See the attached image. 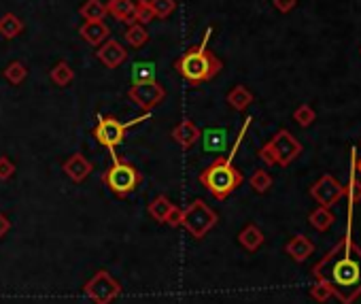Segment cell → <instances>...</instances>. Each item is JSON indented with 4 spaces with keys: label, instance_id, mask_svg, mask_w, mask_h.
Returning a JSON list of instances; mask_svg holds the SVG:
<instances>
[{
    "label": "cell",
    "instance_id": "obj_1",
    "mask_svg": "<svg viewBox=\"0 0 361 304\" xmlns=\"http://www.w3.org/2000/svg\"><path fill=\"white\" fill-rule=\"evenodd\" d=\"M315 281L325 283L342 304L361 296V247L344 236L313 266Z\"/></svg>",
    "mask_w": 361,
    "mask_h": 304
},
{
    "label": "cell",
    "instance_id": "obj_2",
    "mask_svg": "<svg viewBox=\"0 0 361 304\" xmlns=\"http://www.w3.org/2000/svg\"><path fill=\"white\" fill-rule=\"evenodd\" d=\"M249 126H251V117L244 122V126H242V130H240V134H238V138H236V143H234V147H232L230 154H228V156L215 158L209 166H206V168L200 173V177H198V181H200L206 189H209V194H211L215 200H226V198L232 196V194L242 185V181H244L242 173L232 164V160H234V156H236V149H238V145H240L244 132L249 130Z\"/></svg>",
    "mask_w": 361,
    "mask_h": 304
},
{
    "label": "cell",
    "instance_id": "obj_3",
    "mask_svg": "<svg viewBox=\"0 0 361 304\" xmlns=\"http://www.w3.org/2000/svg\"><path fill=\"white\" fill-rule=\"evenodd\" d=\"M211 34H213V30L209 28V30L204 32V38L200 41V45L189 47L183 56H179L175 60V71L189 85H200V83L211 81L223 68V62L209 49Z\"/></svg>",
    "mask_w": 361,
    "mask_h": 304
},
{
    "label": "cell",
    "instance_id": "obj_4",
    "mask_svg": "<svg viewBox=\"0 0 361 304\" xmlns=\"http://www.w3.org/2000/svg\"><path fill=\"white\" fill-rule=\"evenodd\" d=\"M302 154V143L289 132L279 130L262 149H260V160L266 166H289L293 160H297Z\"/></svg>",
    "mask_w": 361,
    "mask_h": 304
},
{
    "label": "cell",
    "instance_id": "obj_5",
    "mask_svg": "<svg viewBox=\"0 0 361 304\" xmlns=\"http://www.w3.org/2000/svg\"><path fill=\"white\" fill-rule=\"evenodd\" d=\"M111 156H113V164L102 173V183H105L115 196L126 198L134 189H138V185L142 183V175L134 164L121 160L115 151H111Z\"/></svg>",
    "mask_w": 361,
    "mask_h": 304
},
{
    "label": "cell",
    "instance_id": "obj_6",
    "mask_svg": "<svg viewBox=\"0 0 361 304\" xmlns=\"http://www.w3.org/2000/svg\"><path fill=\"white\" fill-rule=\"evenodd\" d=\"M145 120H149V113H145L142 117H136L132 122H119L113 115H98V124H96L91 134L98 140V145L107 147L109 151H115L124 143L128 130L136 124H142Z\"/></svg>",
    "mask_w": 361,
    "mask_h": 304
},
{
    "label": "cell",
    "instance_id": "obj_7",
    "mask_svg": "<svg viewBox=\"0 0 361 304\" xmlns=\"http://www.w3.org/2000/svg\"><path fill=\"white\" fill-rule=\"evenodd\" d=\"M217 213L202 198H196L187 209H183V226L196 240H202L217 226Z\"/></svg>",
    "mask_w": 361,
    "mask_h": 304
},
{
    "label": "cell",
    "instance_id": "obj_8",
    "mask_svg": "<svg viewBox=\"0 0 361 304\" xmlns=\"http://www.w3.org/2000/svg\"><path fill=\"white\" fill-rule=\"evenodd\" d=\"M83 294L94 304H111L121 296V283L105 268L94 273V277L83 285Z\"/></svg>",
    "mask_w": 361,
    "mask_h": 304
},
{
    "label": "cell",
    "instance_id": "obj_9",
    "mask_svg": "<svg viewBox=\"0 0 361 304\" xmlns=\"http://www.w3.org/2000/svg\"><path fill=\"white\" fill-rule=\"evenodd\" d=\"M128 98L132 103L145 111V113H151L158 105L164 103L166 98V89L160 81L156 79H149V81H140V83H132L130 89H128Z\"/></svg>",
    "mask_w": 361,
    "mask_h": 304
},
{
    "label": "cell",
    "instance_id": "obj_10",
    "mask_svg": "<svg viewBox=\"0 0 361 304\" xmlns=\"http://www.w3.org/2000/svg\"><path fill=\"white\" fill-rule=\"evenodd\" d=\"M311 196L317 200L319 207L330 209V207L338 205V202L346 196V187H344L338 179H334L332 175H323V177L311 187Z\"/></svg>",
    "mask_w": 361,
    "mask_h": 304
},
{
    "label": "cell",
    "instance_id": "obj_11",
    "mask_svg": "<svg viewBox=\"0 0 361 304\" xmlns=\"http://www.w3.org/2000/svg\"><path fill=\"white\" fill-rule=\"evenodd\" d=\"M96 58H98L100 64H105L107 68H119L128 60V52H126V47L119 41L107 38L96 49Z\"/></svg>",
    "mask_w": 361,
    "mask_h": 304
},
{
    "label": "cell",
    "instance_id": "obj_12",
    "mask_svg": "<svg viewBox=\"0 0 361 304\" xmlns=\"http://www.w3.org/2000/svg\"><path fill=\"white\" fill-rule=\"evenodd\" d=\"M140 0H107V15H111L119 24H134L136 22V5Z\"/></svg>",
    "mask_w": 361,
    "mask_h": 304
},
{
    "label": "cell",
    "instance_id": "obj_13",
    "mask_svg": "<svg viewBox=\"0 0 361 304\" xmlns=\"http://www.w3.org/2000/svg\"><path fill=\"white\" fill-rule=\"evenodd\" d=\"M172 140L183 149L189 151L198 140H200V128L191 122V120H181L172 130H170Z\"/></svg>",
    "mask_w": 361,
    "mask_h": 304
},
{
    "label": "cell",
    "instance_id": "obj_14",
    "mask_svg": "<svg viewBox=\"0 0 361 304\" xmlns=\"http://www.w3.org/2000/svg\"><path fill=\"white\" fill-rule=\"evenodd\" d=\"M62 171H64V175H66L71 181L83 183V181L91 175L94 164H91L83 154H73V156L62 164Z\"/></svg>",
    "mask_w": 361,
    "mask_h": 304
},
{
    "label": "cell",
    "instance_id": "obj_15",
    "mask_svg": "<svg viewBox=\"0 0 361 304\" xmlns=\"http://www.w3.org/2000/svg\"><path fill=\"white\" fill-rule=\"evenodd\" d=\"M313 251H315L313 240L308 238V236H304V234L291 236L289 243L285 245V253H287V256H289L293 262H297V264H300V262H306L308 258H311Z\"/></svg>",
    "mask_w": 361,
    "mask_h": 304
},
{
    "label": "cell",
    "instance_id": "obj_16",
    "mask_svg": "<svg viewBox=\"0 0 361 304\" xmlns=\"http://www.w3.org/2000/svg\"><path fill=\"white\" fill-rule=\"evenodd\" d=\"M79 34L81 38L91 45V47H100L107 38H111V28L105 24V22H85L81 28H79Z\"/></svg>",
    "mask_w": 361,
    "mask_h": 304
},
{
    "label": "cell",
    "instance_id": "obj_17",
    "mask_svg": "<svg viewBox=\"0 0 361 304\" xmlns=\"http://www.w3.org/2000/svg\"><path fill=\"white\" fill-rule=\"evenodd\" d=\"M202 138V147L209 154H221V151L228 147V130L226 128H209L200 132Z\"/></svg>",
    "mask_w": 361,
    "mask_h": 304
},
{
    "label": "cell",
    "instance_id": "obj_18",
    "mask_svg": "<svg viewBox=\"0 0 361 304\" xmlns=\"http://www.w3.org/2000/svg\"><path fill=\"white\" fill-rule=\"evenodd\" d=\"M226 103L230 105V109L244 113L253 105V92L246 85H234L226 96Z\"/></svg>",
    "mask_w": 361,
    "mask_h": 304
},
{
    "label": "cell",
    "instance_id": "obj_19",
    "mask_svg": "<svg viewBox=\"0 0 361 304\" xmlns=\"http://www.w3.org/2000/svg\"><path fill=\"white\" fill-rule=\"evenodd\" d=\"M264 240H266V236H264V232L257 228L255 224H246L240 232H238V243H240V247L242 249H246V251H257L262 245H264Z\"/></svg>",
    "mask_w": 361,
    "mask_h": 304
},
{
    "label": "cell",
    "instance_id": "obj_20",
    "mask_svg": "<svg viewBox=\"0 0 361 304\" xmlns=\"http://www.w3.org/2000/svg\"><path fill=\"white\" fill-rule=\"evenodd\" d=\"M172 202L162 194V196H156L153 198L149 205H147V213H149V217H153L158 224H166V217H168V213L172 211Z\"/></svg>",
    "mask_w": 361,
    "mask_h": 304
},
{
    "label": "cell",
    "instance_id": "obj_21",
    "mask_svg": "<svg viewBox=\"0 0 361 304\" xmlns=\"http://www.w3.org/2000/svg\"><path fill=\"white\" fill-rule=\"evenodd\" d=\"M24 22L22 17H17L15 13H5L0 15V36L11 41V38H17L22 32H24Z\"/></svg>",
    "mask_w": 361,
    "mask_h": 304
},
{
    "label": "cell",
    "instance_id": "obj_22",
    "mask_svg": "<svg viewBox=\"0 0 361 304\" xmlns=\"http://www.w3.org/2000/svg\"><path fill=\"white\" fill-rule=\"evenodd\" d=\"M79 15L83 17V22H105L107 7L102 0H85L79 7Z\"/></svg>",
    "mask_w": 361,
    "mask_h": 304
},
{
    "label": "cell",
    "instance_id": "obj_23",
    "mask_svg": "<svg viewBox=\"0 0 361 304\" xmlns=\"http://www.w3.org/2000/svg\"><path fill=\"white\" fill-rule=\"evenodd\" d=\"M49 79L54 81V85H58V87H68L75 81V71L66 60H60L54 68L49 71Z\"/></svg>",
    "mask_w": 361,
    "mask_h": 304
},
{
    "label": "cell",
    "instance_id": "obj_24",
    "mask_svg": "<svg viewBox=\"0 0 361 304\" xmlns=\"http://www.w3.org/2000/svg\"><path fill=\"white\" fill-rule=\"evenodd\" d=\"M124 38H126V43H128L132 49H140V47H145V45L149 43V30H147L142 24L134 22V24H130V26L126 28Z\"/></svg>",
    "mask_w": 361,
    "mask_h": 304
},
{
    "label": "cell",
    "instance_id": "obj_25",
    "mask_svg": "<svg viewBox=\"0 0 361 304\" xmlns=\"http://www.w3.org/2000/svg\"><path fill=\"white\" fill-rule=\"evenodd\" d=\"M334 222H336V217L325 207H317L311 215H308V224H311L317 232H327L334 226Z\"/></svg>",
    "mask_w": 361,
    "mask_h": 304
},
{
    "label": "cell",
    "instance_id": "obj_26",
    "mask_svg": "<svg viewBox=\"0 0 361 304\" xmlns=\"http://www.w3.org/2000/svg\"><path fill=\"white\" fill-rule=\"evenodd\" d=\"M147 5L156 20H168L177 11V0H147Z\"/></svg>",
    "mask_w": 361,
    "mask_h": 304
},
{
    "label": "cell",
    "instance_id": "obj_27",
    "mask_svg": "<svg viewBox=\"0 0 361 304\" xmlns=\"http://www.w3.org/2000/svg\"><path fill=\"white\" fill-rule=\"evenodd\" d=\"M3 77H5L11 85H22V83L26 81V77H28V68H26L24 62L13 60V62H9L7 68L3 71Z\"/></svg>",
    "mask_w": 361,
    "mask_h": 304
},
{
    "label": "cell",
    "instance_id": "obj_28",
    "mask_svg": "<svg viewBox=\"0 0 361 304\" xmlns=\"http://www.w3.org/2000/svg\"><path fill=\"white\" fill-rule=\"evenodd\" d=\"M249 183H251L253 191H257V194H266V191L272 187V177H270V173H268V171L257 168V171L251 175Z\"/></svg>",
    "mask_w": 361,
    "mask_h": 304
},
{
    "label": "cell",
    "instance_id": "obj_29",
    "mask_svg": "<svg viewBox=\"0 0 361 304\" xmlns=\"http://www.w3.org/2000/svg\"><path fill=\"white\" fill-rule=\"evenodd\" d=\"M130 75H132V83L156 79V64H153V62H136V64H132Z\"/></svg>",
    "mask_w": 361,
    "mask_h": 304
},
{
    "label": "cell",
    "instance_id": "obj_30",
    "mask_svg": "<svg viewBox=\"0 0 361 304\" xmlns=\"http://www.w3.org/2000/svg\"><path fill=\"white\" fill-rule=\"evenodd\" d=\"M293 120L302 126V128H308V126H313L315 120H317V113L311 105H300L295 111H293Z\"/></svg>",
    "mask_w": 361,
    "mask_h": 304
},
{
    "label": "cell",
    "instance_id": "obj_31",
    "mask_svg": "<svg viewBox=\"0 0 361 304\" xmlns=\"http://www.w3.org/2000/svg\"><path fill=\"white\" fill-rule=\"evenodd\" d=\"M311 298L317 300V302H327V300L332 298V289H330L325 283L315 281V285L311 287Z\"/></svg>",
    "mask_w": 361,
    "mask_h": 304
},
{
    "label": "cell",
    "instance_id": "obj_32",
    "mask_svg": "<svg viewBox=\"0 0 361 304\" xmlns=\"http://www.w3.org/2000/svg\"><path fill=\"white\" fill-rule=\"evenodd\" d=\"M153 20H156V15L151 13V9H149V5H147V0H140V3L136 5V22L142 24V26H147V24L153 22Z\"/></svg>",
    "mask_w": 361,
    "mask_h": 304
},
{
    "label": "cell",
    "instance_id": "obj_33",
    "mask_svg": "<svg viewBox=\"0 0 361 304\" xmlns=\"http://www.w3.org/2000/svg\"><path fill=\"white\" fill-rule=\"evenodd\" d=\"M15 175V164L9 156H0V181H9Z\"/></svg>",
    "mask_w": 361,
    "mask_h": 304
},
{
    "label": "cell",
    "instance_id": "obj_34",
    "mask_svg": "<svg viewBox=\"0 0 361 304\" xmlns=\"http://www.w3.org/2000/svg\"><path fill=\"white\" fill-rule=\"evenodd\" d=\"M166 226H170V228H181L183 226V209L181 207H172V211L168 213V217H166Z\"/></svg>",
    "mask_w": 361,
    "mask_h": 304
},
{
    "label": "cell",
    "instance_id": "obj_35",
    "mask_svg": "<svg viewBox=\"0 0 361 304\" xmlns=\"http://www.w3.org/2000/svg\"><path fill=\"white\" fill-rule=\"evenodd\" d=\"M272 5L279 13H291L297 7V0H272Z\"/></svg>",
    "mask_w": 361,
    "mask_h": 304
},
{
    "label": "cell",
    "instance_id": "obj_36",
    "mask_svg": "<svg viewBox=\"0 0 361 304\" xmlns=\"http://www.w3.org/2000/svg\"><path fill=\"white\" fill-rule=\"evenodd\" d=\"M346 194L351 196V202H359L361 200V183L355 177H351V183L346 187Z\"/></svg>",
    "mask_w": 361,
    "mask_h": 304
},
{
    "label": "cell",
    "instance_id": "obj_37",
    "mask_svg": "<svg viewBox=\"0 0 361 304\" xmlns=\"http://www.w3.org/2000/svg\"><path fill=\"white\" fill-rule=\"evenodd\" d=\"M11 230V222L5 213H0V238H5Z\"/></svg>",
    "mask_w": 361,
    "mask_h": 304
},
{
    "label": "cell",
    "instance_id": "obj_38",
    "mask_svg": "<svg viewBox=\"0 0 361 304\" xmlns=\"http://www.w3.org/2000/svg\"><path fill=\"white\" fill-rule=\"evenodd\" d=\"M357 173H359V175H361V158H359V160H357Z\"/></svg>",
    "mask_w": 361,
    "mask_h": 304
}]
</instances>
